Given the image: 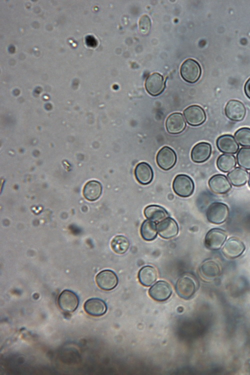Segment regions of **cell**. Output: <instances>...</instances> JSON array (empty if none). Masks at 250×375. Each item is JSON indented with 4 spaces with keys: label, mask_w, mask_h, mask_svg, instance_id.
<instances>
[{
    "label": "cell",
    "mask_w": 250,
    "mask_h": 375,
    "mask_svg": "<svg viewBox=\"0 0 250 375\" xmlns=\"http://www.w3.org/2000/svg\"><path fill=\"white\" fill-rule=\"evenodd\" d=\"M229 215V209L227 205L220 202H214L210 204L206 211V217L208 221L212 224H218L224 222Z\"/></svg>",
    "instance_id": "6da1fadb"
},
{
    "label": "cell",
    "mask_w": 250,
    "mask_h": 375,
    "mask_svg": "<svg viewBox=\"0 0 250 375\" xmlns=\"http://www.w3.org/2000/svg\"><path fill=\"white\" fill-rule=\"evenodd\" d=\"M174 192L178 196L186 198L193 193L194 185L192 180L184 174L177 175L172 182Z\"/></svg>",
    "instance_id": "7a4b0ae2"
},
{
    "label": "cell",
    "mask_w": 250,
    "mask_h": 375,
    "mask_svg": "<svg viewBox=\"0 0 250 375\" xmlns=\"http://www.w3.org/2000/svg\"><path fill=\"white\" fill-rule=\"evenodd\" d=\"M201 68L195 60L188 58L182 64L180 73L182 78L186 82L193 84L196 82L201 75Z\"/></svg>",
    "instance_id": "3957f363"
},
{
    "label": "cell",
    "mask_w": 250,
    "mask_h": 375,
    "mask_svg": "<svg viewBox=\"0 0 250 375\" xmlns=\"http://www.w3.org/2000/svg\"><path fill=\"white\" fill-rule=\"evenodd\" d=\"M196 288L194 280L188 276H184L179 278L175 286L178 296L185 300H188L192 296Z\"/></svg>",
    "instance_id": "277c9868"
},
{
    "label": "cell",
    "mask_w": 250,
    "mask_h": 375,
    "mask_svg": "<svg viewBox=\"0 0 250 375\" xmlns=\"http://www.w3.org/2000/svg\"><path fill=\"white\" fill-rule=\"evenodd\" d=\"M227 238L226 232L222 229L214 228L210 230L205 236L206 247L212 250H219Z\"/></svg>",
    "instance_id": "5b68a950"
},
{
    "label": "cell",
    "mask_w": 250,
    "mask_h": 375,
    "mask_svg": "<svg viewBox=\"0 0 250 375\" xmlns=\"http://www.w3.org/2000/svg\"><path fill=\"white\" fill-rule=\"evenodd\" d=\"M176 159L175 152L168 146L160 148L156 156V162L158 166L164 170L172 168L175 165Z\"/></svg>",
    "instance_id": "8992f818"
},
{
    "label": "cell",
    "mask_w": 250,
    "mask_h": 375,
    "mask_svg": "<svg viewBox=\"0 0 250 375\" xmlns=\"http://www.w3.org/2000/svg\"><path fill=\"white\" fill-rule=\"evenodd\" d=\"M58 302L60 308L62 311L72 312L77 308L79 300L74 292L66 290H63L59 295Z\"/></svg>",
    "instance_id": "52a82bcc"
},
{
    "label": "cell",
    "mask_w": 250,
    "mask_h": 375,
    "mask_svg": "<svg viewBox=\"0 0 250 375\" xmlns=\"http://www.w3.org/2000/svg\"><path fill=\"white\" fill-rule=\"evenodd\" d=\"M224 112L226 116L230 120L240 122L243 120L246 116V109L241 102L231 100L227 102Z\"/></svg>",
    "instance_id": "ba28073f"
},
{
    "label": "cell",
    "mask_w": 250,
    "mask_h": 375,
    "mask_svg": "<svg viewBox=\"0 0 250 375\" xmlns=\"http://www.w3.org/2000/svg\"><path fill=\"white\" fill-rule=\"evenodd\" d=\"M184 114L186 122L194 126L201 125L206 120L204 110L198 105H192L186 108Z\"/></svg>",
    "instance_id": "9c48e42d"
},
{
    "label": "cell",
    "mask_w": 250,
    "mask_h": 375,
    "mask_svg": "<svg viewBox=\"0 0 250 375\" xmlns=\"http://www.w3.org/2000/svg\"><path fill=\"white\" fill-rule=\"evenodd\" d=\"M245 250V246L239 238L232 237L228 238L222 247L224 256L230 258H236L241 256Z\"/></svg>",
    "instance_id": "30bf717a"
},
{
    "label": "cell",
    "mask_w": 250,
    "mask_h": 375,
    "mask_svg": "<svg viewBox=\"0 0 250 375\" xmlns=\"http://www.w3.org/2000/svg\"><path fill=\"white\" fill-rule=\"evenodd\" d=\"M145 88L151 96H156L160 95L165 88V81L163 76L157 72L151 74L146 80Z\"/></svg>",
    "instance_id": "8fae6325"
},
{
    "label": "cell",
    "mask_w": 250,
    "mask_h": 375,
    "mask_svg": "<svg viewBox=\"0 0 250 375\" xmlns=\"http://www.w3.org/2000/svg\"><path fill=\"white\" fill-rule=\"evenodd\" d=\"M96 282L100 288L104 290L114 289L118 283V278L112 270H105L100 272L96 277Z\"/></svg>",
    "instance_id": "7c38bea8"
},
{
    "label": "cell",
    "mask_w": 250,
    "mask_h": 375,
    "mask_svg": "<svg viewBox=\"0 0 250 375\" xmlns=\"http://www.w3.org/2000/svg\"><path fill=\"white\" fill-rule=\"evenodd\" d=\"M148 293L154 300L162 302L166 300L170 296L172 289L168 282L159 280L150 288Z\"/></svg>",
    "instance_id": "4fadbf2b"
},
{
    "label": "cell",
    "mask_w": 250,
    "mask_h": 375,
    "mask_svg": "<svg viewBox=\"0 0 250 375\" xmlns=\"http://www.w3.org/2000/svg\"><path fill=\"white\" fill-rule=\"evenodd\" d=\"M157 230L159 235L164 239L173 238L178 232L177 222L174 219L168 216L158 222Z\"/></svg>",
    "instance_id": "5bb4252c"
},
{
    "label": "cell",
    "mask_w": 250,
    "mask_h": 375,
    "mask_svg": "<svg viewBox=\"0 0 250 375\" xmlns=\"http://www.w3.org/2000/svg\"><path fill=\"white\" fill-rule=\"evenodd\" d=\"M186 127V123L183 115L180 112L170 114L166 121V128L168 132L176 134L183 132Z\"/></svg>",
    "instance_id": "9a60e30c"
},
{
    "label": "cell",
    "mask_w": 250,
    "mask_h": 375,
    "mask_svg": "<svg viewBox=\"0 0 250 375\" xmlns=\"http://www.w3.org/2000/svg\"><path fill=\"white\" fill-rule=\"evenodd\" d=\"M208 186L210 190L216 194H225L232 188L226 177L222 174H217L212 176L208 180Z\"/></svg>",
    "instance_id": "2e32d148"
},
{
    "label": "cell",
    "mask_w": 250,
    "mask_h": 375,
    "mask_svg": "<svg viewBox=\"0 0 250 375\" xmlns=\"http://www.w3.org/2000/svg\"><path fill=\"white\" fill-rule=\"evenodd\" d=\"M211 153V145L208 142H200L196 144L192 148L191 158L194 162L202 163L210 158Z\"/></svg>",
    "instance_id": "e0dca14e"
},
{
    "label": "cell",
    "mask_w": 250,
    "mask_h": 375,
    "mask_svg": "<svg viewBox=\"0 0 250 375\" xmlns=\"http://www.w3.org/2000/svg\"><path fill=\"white\" fill-rule=\"evenodd\" d=\"M216 144L218 150L225 154H234L239 149V146L234 137L230 134L220 136L217 138Z\"/></svg>",
    "instance_id": "ac0fdd59"
},
{
    "label": "cell",
    "mask_w": 250,
    "mask_h": 375,
    "mask_svg": "<svg viewBox=\"0 0 250 375\" xmlns=\"http://www.w3.org/2000/svg\"><path fill=\"white\" fill-rule=\"evenodd\" d=\"M134 174L137 181L140 184H149L152 180L154 172L150 165L146 162L138 163L134 170Z\"/></svg>",
    "instance_id": "d6986e66"
},
{
    "label": "cell",
    "mask_w": 250,
    "mask_h": 375,
    "mask_svg": "<svg viewBox=\"0 0 250 375\" xmlns=\"http://www.w3.org/2000/svg\"><path fill=\"white\" fill-rule=\"evenodd\" d=\"M84 308L88 314L94 316L104 315L107 310L104 302L98 298H92L88 300L84 304Z\"/></svg>",
    "instance_id": "ffe728a7"
},
{
    "label": "cell",
    "mask_w": 250,
    "mask_h": 375,
    "mask_svg": "<svg viewBox=\"0 0 250 375\" xmlns=\"http://www.w3.org/2000/svg\"><path fill=\"white\" fill-rule=\"evenodd\" d=\"M220 272L218 264L213 260H206L200 268L201 276L206 280H214L220 274Z\"/></svg>",
    "instance_id": "44dd1931"
},
{
    "label": "cell",
    "mask_w": 250,
    "mask_h": 375,
    "mask_svg": "<svg viewBox=\"0 0 250 375\" xmlns=\"http://www.w3.org/2000/svg\"><path fill=\"white\" fill-rule=\"evenodd\" d=\"M158 274L156 269L150 266L142 267L138 274V278L140 283L144 286H150L157 278Z\"/></svg>",
    "instance_id": "7402d4cb"
},
{
    "label": "cell",
    "mask_w": 250,
    "mask_h": 375,
    "mask_svg": "<svg viewBox=\"0 0 250 375\" xmlns=\"http://www.w3.org/2000/svg\"><path fill=\"white\" fill-rule=\"evenodd\" d=\"M82 192L84 197L88 200H96L102 194V184L96 180H90L84 185Z\"/></svg>",
    "instance_id": "603a6c76"
},
{
    "label": "cell",
    "mask_w": 250,
    "mask_h": 375,
    "mask_svg": "<svg viewBox=\"0 0 250 375\" xmlns=\"http://www.w3.org/2000/svg\"><path fill=\"white\" fill-rule=\"evenodd\" d=\"M144 214L148 219L154 222H160L169 216L164 208L154 204L147 206L144 208Z\"/></svg>",
    "instance_id": "cb8c5ba5"
},
{
    "label": "cell",
    "mask_w": 250,
    "mask_h": 375,
    "mask_svg": "<svg viewBox=\"0 0 250 375\" xmlns=\"http://www.w3.org/2000/svg\"><path fill=\"white\" fill-rule=\"evenodd\" d=\"M248 176V172L246 170L236 167L230 171L228 174L227 176L234 186H241L247 182Z\"/></svg>",
    "instance_id": "d4e9b609"
},
{
    "label": "cell",
    "mask_w": 250,
    "mask_h": 375,
    "mask_svg": "<svg viewBox=\"0 0 250 375\" xmlns=\"http://www.w3.org/2000/svg\"><path fill=\"white\" fill-rule=\"evenodd\" d=\"M157 226L156 222L150 220H145L140 226V234L142 238L146 241H151L157 236Z\"/></svg>",
    "instance_id": "484cf974"
},
{
    "label": "cell",
    "mask_w": 250,
    "mask_h": 375,
    "mask_svg": "<svg viewBox=\"0 0 250 375\" xmlns=\"http://www.w3.org/2000/svg\"><path fill=\"white\" fill-rule=\"evenodd\" d=\"M216 166L219 170L224 172L230 171L236 166L235 156L228 154L220 155L216 160Z\"/></svg>",
    "instance_id": "4316f807"
},
{
    "label": "cell",
    "mask_w": 250,
    "mask_h": 375,
    "mask_svg": "<svg viewBox=\"0 0 250 375\" xmlns=\"http://www.w3.org/2000/svg\"><path fill=\"white\" fill-rule=\"evenodd\" d=\"M112 250L118 254H124L130 246V242L127 238L124 236H116L111 242Z\"/></svg>",
    "instance_id": "83f0119b"
},
{
    "label": "cell",
    "mask_w": 250,
    "mask_h": 375,
    "mask_svg": "<svg viewBox=\"0 0 250 375\" xmlns=\"http://www.w3.org/2000/svg\"><path fill=\"white\" fill-rule=\"evenodd\" d=\"M238 165L243 168L250 170V148H242L236 154Z\"/></svg>",
    "instance_id": "f1b7e54d"
},
{
    "label": "cell",
    "mask_w": 250,
    "mask_h": 375,
    "mask_svg": "<svg viewBox=\"0 0 250 375\" xmlns=\"http://www.w3.org/2000/svg\"><path fill=\"white\" fill-rule=\"evenodd\" d=\"M236 141L241 146L250 147V128H242L234 134Z\"/></svg>",
    "instance_id": "f546056e"
},
{
    "label": "cell",
    "mask_w": 250,
    "mask_h": 375,
    "mask_svg": "<svg viewBox=\"0 0 250 375\" xmlns=\"http://www.w3.org/2000/svg\"><path fill=\"white\" fill-rule=\"evenodd\" d=\"M139 27L142 32H148L150 28V20L146 15L142 16L139 21Z\"/></svg>",
    "instance_id": "4dcf8cb0"
},
{
    "label": "cell",
    "mask_w": 250,
    "mask_h": 375,
    "mask_svg": "<svg viewBox=\"0 0 250 375\" xmlns=\"http://www.w3.org/2000/svg\"><path fill=\"white\" fill-rule=\"evenodd\" d=\"M244 90L246 96L250 99V78H248L245 84Z\"/></svg>",
    "instance_id": "1f68e13d"
},
{
    "label": "cell",
    "mask_w": 250,
    "mask_h": 375,
    "mask_svg": "<svg viewBox=\"0 0 250 375\" xmlns=\"http://www.w3.org/2000/svg\"><path fill=\"white\" fill-rule=\"evenodd\" d=\"M248 184L249 186L250 187V175H249V179H248Z\"/></svg>",
    "instance_id": "d6a6232c"
}]
</instances>
